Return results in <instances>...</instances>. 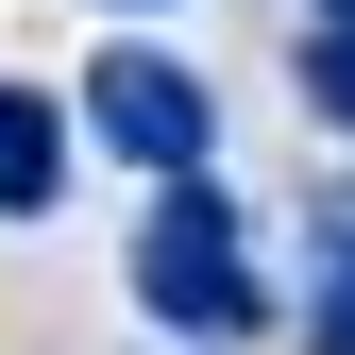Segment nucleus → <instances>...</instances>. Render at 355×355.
I'll use <instances>...</instances> for the list:
<instances>
[{
    "instance_id": "nucleus-1",
    "label": "nucleus",
    "mask_w": 355,
    "mask_h": 355,
    "mask_svg": "<svg viewBox=\"0 0 355 355\" xmlns=\"http://www.w3.org/2000/svg\"><path fill=\"white\" fill-rule=\"evenodd\" d=\"M136 304H153V338H187V355H220V338H254L271 322V271H254V220L203 187V169H169L153 187V220H136Z\"/></svg>"
},
{
    "instance_id": "nucleus-2",
    "label": "nucleus",
    "mask_w": 355,
    "mask_h": 355,
    "mask_svg": "<svg viewBox=\"0 0 355 355\" xmlns=\"http://www.w3.org/2000/svg\"><path fill=\"white\" fill-rule=\"evenodd\" d=\"M85 136H102V153H136L153 187H169V169H203V153H220V102H203V68H187V51L119 34V51L85 68Z\"/></svg>"
},
{
    "instance_id": "nucleus-3",
    "label": "nucleus",
    "mask_w": 355,
    "mask_h": 355,
    "mask_svg": "<svg viewBox=\"0 0 355 355\" xmlns=\"http://www.w3.org/2000/svg\"><path fill=\"white\" fill-rule=\"evenodd\" d=\"M68 153H85V119L51 85H0V220H51L68 203Z\"/></svg>"
},
{
    "instance_id": "nucleus-4",
    "label": "nucleus",
    "mask_w": 355,
    "mask_h": 355,
    "mask_svg": "<svg viewBox=\"0 0 355 355\" xmlns=\"http://www.w3.org/2000/svg\"><path fill=\"white\" fill-rule=\"evenodd\" d=\"M304 355H355V187L304 220Z\"/></svg>"
},
{
    "instance_id": "nucleus-5",
    "label": "nucleus",
    "mask_w": 355,
    "mask_h": 355,
    "mask_svg": "<svg viewBox=\"0 0 355 355\" xmlns=\"http://www.w3.org/2000/svg\"><path fill=\"white\" fill-rule=\"evenodd\" d=\"M304 119L355 136V17H304Z\"/></svg>"
},
{
    "instance_id": "nucleus-6",
    "label": "nucleus",
    "mask_w": 355,
    "mask_h": 355,
    "mask_svg": "<svg viewBox=\"0 0 355 355\" xmlns=\"http://www.w3.org/2000/svg\"><path fill=\"white\" fill-rule=\"evenodd\" d=\"M304 17H355V0H304Z\"/></svg>"
},
{
    "instance_id": "nucleus-7",
    "label": "nucleus",
    "mask_w": 355,
    "mask_h": 355,
    "mask_svg": "<svg viewBox=\"0 0 355 355\" xmlns=\"http://www.w3.org/2000/svg\"><path fill=\"white\" fill-rule=\"evenodd\" d=\"M119 17H153V0H119Z\"/></svg>"
}]
</instances>
